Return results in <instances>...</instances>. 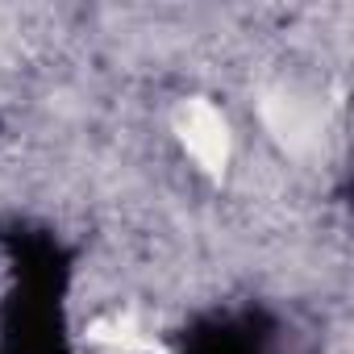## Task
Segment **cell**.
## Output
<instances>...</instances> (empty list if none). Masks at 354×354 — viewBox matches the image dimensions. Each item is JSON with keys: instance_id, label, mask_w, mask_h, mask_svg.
<instances>
[{"instance_id": "obj_2", "label": "cell", "mask_w": 354, "mask_h": 354, "mask_svg": "<svg viewBox=\"0 0 354 354\" xmlns=\"http://www.w3.org/2000/svg\"><path fill=\"white\" fill-rule=\"evenodd\" d=\"M271 346V325L259 313H242V317H221L201 325L184 354H267Z\"/></svg>"}, {"instance_id": "obj_1", "label": "cell", "mask_w": 354, "mask_h": 354, "mask_svg": "<svg viewBox=\"0 0 354 354\" xmlns=\"http://www.w3.org/2000/svg\"><path fill=\"white\" fill-rule=\"evenodd\" d=\"M13 250V296L5 304L0 350L5 354H71L63 325V288H67V254L50 234H9Z\"/></svg>"}]
</instances>
